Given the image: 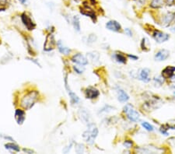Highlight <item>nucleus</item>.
<instances>
[{"label":"nucleus","mask_w":175,"mask_h":154,"mask_svg":"<svg viewBox=\"0 0 175 154\" xmlns=\"http://www.w3.org/2000/svg\"><path fill=\"white\" fill-rule=\"evenodd\" d=\"M38 97H39V94L37 91L33 90L28 92L23 96V97L21 100V107H23V109L30 110L35 104V103L37 102Z\"/></svg>","instance_id":"nucleus-1"},{"label":"nucleus","mask_w":175,"mask_h":154,"mask_svg":"<svg viewBox=\"0 0 175 154\" xmlns=\"http://www.w3.org/2000/svg\"><path fill=\"white\" fill-rule=\"evenodd\" d=\"M98 135V128L95 124L90 123L87 129L83 133V138L88 144L93 145Z\"/></svg>","instance_id":"nucleus-2"},{"label":"nucleus","mask_w":175,"mask_h":154,"mask_svg":"<svg viewBox=\"0 0 175 154\" xmlns=\"http://www.w3.org/2000/svg\"><path fill=\"white\" fill-rule=\"evenodd\" d=\"M124 112L125 113L126 116L131 121H138L139 120V112L136 111V110L134 108L132 104H126L125 107H124Z\"/></svg>","instance_id":"nucleus-3"},{"label":"nucleus","mask_w":175,"mask_h":154,"mask_svg":"<svg viewBox=\"0 0 175 154\" xmlns=\"http://www.w3.org/2000/svg\"><path fill=\"white\" fill-rule=\"evenodd\" d=\"M56 44V41L55 40V36L52 33L47 35L46 39L44 44V50L46 51H50L55 48Z\"/></svg>","instance_id":"nucleus-4"},{"label":"nucleus","mask_w":175,"mask_h":154,"mask_svg":"<svg viewBox=\"0 0 175 154\" xmlns=\"http://www.w3.org/2000/svg\"><path fill=\"white\" fill-rule=\"evenodd\" d=\"M136 151L139 153H161L163 150L153 146H146L137 148Z\"/></svg>","instance_id":"nucleus-5"},{"label":"nucleus","mask_w":175,"mask_h":154,"mask_svg":"<svg viewBox=\"0 0 175 154\" xmlns=\"http://www.w3.org/2000/svg\"><path fill=\"white\" fill-rule=\"evenodd\" d=\"M153 37L154 40L158 43H163V42L167 41V40H169L170 37L167 34L160 31V30H155L153 34Z\"/></svg>","instance_id":"nucleus-6"},{"label":"nucleus","mask_w":175,"mask_h":154,"mask_svg":"<svg viewBox=\"0 0 175 154\" xmlns=\"http://www.w3.org/2000/svg\"><path fill=\"white\" fill-rule=\"evenodd\" d=\"M21 20L28 30H33L35 28V26H36L35 23L30 18V16H28L26 13H23L21 15Z\"/></svg>","instance_id":"nucleus-7"},{"label":"nucleus","mask_w":175,"mask_h":154,"mask_svg":"<svg viewBox=\"0 0 175 154\" xmlns=\"http://www.w3.org/2000/svg\"><path fill=\"white\" fill-rule=\"evenodd\" d=\"M175 18L174 13H167L165 15H163V17L161 18L160 24L163 27H168L170 23H172Z\"/></svg>","instance_id":"nucleus-8"},{"label":"nucleus","mask_w":175,"mask_h":154,"mask_svg":"<svg viewBox=\"0 0 175 154\" xmlns=\"http://www.w3.org/2000/svg\"><path fill=\"white\" fill-rule=\"evenodd\" d=\"M65 86L66 90L68 92V94L69 95L70 100H71V103L72 104H76L79 102V98L78 97V96L75 93H73L71 90H70L69 86V84H68V79H67V76H65Z\"/></svg>","instance_id":"nucleus-9"},{"label":"nucleus","mask_w":175,"mask_h":154,"mask_svg":"<svg viewBox=\"0 0 175 154\" xmlns=\"http://www.w3.org/2000/svg\"><path fill=\"white\" fill-rule=\"evenodd\" d=\"M72 62L74 63H76L79 65H83V66L88 64V59L80 53H78L72 56Z\"/></svg>","instance_id":"nucleus-10"},{"label":"nucleus","mask_w":175,"mask_h":154,"mask_svg":"<svg viewBox=\"0 0 175 154\" xmlns=\"http://www.w3.org/2000/svg\"><path fill=\"white\" fill-rule=\"evenodd\" d=\"M106 28L114 32H118L121 29V24L115 20H110L106 23Z\"/></svg>","instance_id":"nucleus-11"},{"label":"nucleus","mask_w":175,"mask_h":154,"mask_svg":"<svg viewBox=\"0 0 175 154\" xmlns=\"http://www.w3.org/2000/svg\"><path fill=\"white\" fill-rule=\"evenodd\" d=\"M85 95L87 99H95L100 95V92L94 87H89L85 91Z\"/></svg>","instance_id":"nucleus-12"},{"label":"nucleus","mask_w":175,"mask_h":154,"mask_svg":"<svg viewBox=\"0 0 175 154\" xmlns=\"http://www.w3.org/2000/svg\"><path fill=\"white\" fill-rule=\"evenodd\" d=\"M80 13H81L83 15L86 16H89L90 17L93 21H96L97 20V16H96V14L94 13V12L93 11V9H91L88 6L85 5L83 8H82L81 10H80Z\"/></svg>","instance_id":"nucleus-13"},{"label":"nucleus","mask_w":175,"mask_h":154,"mask_svg":"<svg viewBox=\"0 0 175 154\" xmlns=\"http://www.w3.org/2000/svg\"><path fill=\"white\" fill-rule=\"evenodd\" d=\"M169 55H170L169 51L166 50V49H162V50H160V51L155 55V57H154V58H155V60L156 61L160 62V61L166 60V59L169 57Z\"/></svg>","instance_id":"nucleus-14"},{"label":"nucleus","mask_w":175,"mask_h":154,"mask_svg":"<svg viewBox=\"0 0 175 154\" xmlns=\"http://www.w3.org/2000/svg\"><path fill=\"white\" fill-rule=\"evenodd\" d=\"M25 112L22 109H16L15 111V119L18 125H22L25 120Z\"/></svg>","instance_id":"nucleus-15"},{"label":"nucleus","mask_w":175,"mask_h":154,"mask_svg":"<svg viewBox=\"0 0 175 154\" xmlns=\"http://www.w3.org/2000/svg\"><path fill=\"white\" fill-rule=\"evenodd\" d=\"M175 72L174 66H167L162 71V76L164 79H170Z\"/></svg>","instance_id":"nucleus-16"},{"label":"nucleus","mask_w":175,"mask_h":154,"mask_svg":"<svg viewBox=\"0 0 175 154\" xmlns=\"http://www.w3.org/2000/svg\"><path fill=\"white\" fill-rule=\"evenodd\" d=\"M149 74H150V70L149 69H147V68L142 69L139 72L140 79L144 82V83H148V82L150 81Z\"/></svg>","instance_id":"nucleus-17"},{"label":"nucleus","mask_w":175,"mask_h":154,"mask_svg":"<svg viewBox=\"0 0 175 154\" xmlns=\"http://www.w3.org/2000/svg\"><path fill=\"white\" fill-rule=\"evenodd\" d=\"M117 93H118V99L120 102L125 103L129 100V96L122 89H118L117 90Z\"/></svg>","instance_id":"nucleus-18"},{"label":"nucleus","mask_w":175,"mask_h":154,"mask_svg":"<svg viewBox=\"0 0 175 154\" xmlns=\"http://www.w3.org/2000/svg\"><path fill=\"white\" fill-rule=\"evenodd\" d=\"M57 45H58V51H60L62 54L65 55H69V54L70 53L71 50H70L69 48H67L66 46H65V45L62 44V42L61 41H58Z\"/></svg>","instance_id":"nucleus-19"},{"label":"nucleus","mask_w":175,"mask_h":154,"mask_svg":"<svg viewBox=\"0 0 175 154\" xmlns=\"http://www.w3.org/2000/svg\"><path fill=\"white\" fill-rule=\"evenodd\" d=\"M112 57L114 58V60L116 61L117 62L121 63V64H125L126 63V58L125 56L122 53H120V52H117V53H114Z\"/></svg>","instance_id":"nucleus-20"},{"label":"nucleus","mask_w":175,"mask_h":154,"mask_svg":"<svg viewBox=\"0 0 175 154\" xmlns=\"http://www.w3.org/2000/svg\"><path fill=\"white\" fill-rule=\"evenodd\" d=\"M87 57L93 63L98 62L99 59H100V55L97 51H92V52H89L87 53Z\"/></svg>","instance_id":"nucleus-21"},{"label":"nucleus","mask_w":175,"mask_h":154,"mask_svg":"<svg viewBox=\"0 0 175 154\" xmlns=\"http://www.w3.org/2000/svg\"><path fill=\"white\" fill-rule=\"evenodd\" d=\"M79 114L80 115V118L84 123H90V114L85 109H80L79 111Z\"/></svg>","instance_id":"nucleus-22"},{"label":"nucleus","mask_w":175,"mask_h":154,"mask_svg":"<svg viewBox=\"0 0 175 154\" xmlns=\"http://www.w3.org/2000/svg\"><path fill=\"white\" fill-rule=\"evenodd\" d=\"M166 0H152L150 2V7L153 9H159L164 5Z\"/></svg>","instance_id":"nucleus-23"},{"label":"nucleus","mask_w":175,"mask_h":154,"mask_svg":"<svg viewBox=\"0 0 175 154\" xmlns=\"http://www.w3.org/2000/svg\"><path fill=\"white\" fill-rule=\"evenodd\" d=\"M72 25L74 27L75 30H76L77 32L80 31V23H79V19L78 16H74L72 19Z\"/></svg>","instance_id":"nucleus-24"},{"label":"nucleus","mask_w":175,"mask_h":154,"mask_svg":"<svg viewBox=\"0 0 175 154\" xmlns=\"http://www.w3.org/2000/svg\"><path fill=\"white\" fill-rule=\"evenodd\" d=\"M5 147H6V149H9V150H13V151H16V152H19L20 150V147L19 146H17L15 143H7V144L5 145Z\"/></svg>","instance_id":"nucleus-25"},{"label":"nucleus","mask_w":175,"mask_h":154,"mask_svg":"<svg viewBox=\"0 0 175 154\" xmlns=\"http://www.w3.org/2000/svg\"><path fill=\"white\" fill-rule=\"evenodd\" d=\"M141 48L143 51H147L149 50V43L146 38H142V42H141Z\"/></svg>","instance_id":"nucleus-26"},{"label":"nucleus","mask_w":175,"mask_h":154,"mask_svg":"<svg viewBox=\"0 0 175 154\" xmlns=\"http://www.w3.org/2000/svg\"><path fill=\"white\" fill-rule=\"evenodd\" d=\"M97 39V36L95 34H90L88 37H86V41L88 44H91L94 43V42H96Z\"/></svg>","instance_id":"nucleus-27"},{"label":"nucleus","mask_w":175,"mask_h":154,"mask_svg":"<svg viewBox=\"0 0 175 154\" xmlns=\"http://www.w3.org/2000/svg\"><path fill=\"white\" fill-rule=\"evenodd\" d=\"M163 76H156L154 78V85L156 86H160L163 83Z\"/></svg>","instance_id":"nucleus-28"},{"label":"nucleus","mask_w":175,"mask_h":154,"mask_svg":"<svg viewBox=\"0 0 175 154\" xmlns=\"http://www.w3.org/2000/svg\"><path fill=\"white\" fill-rule=\"evenodd\" d=\"M142 125L146 130L149 131V132H152V131L154 130L153 126L152 125H150L149 123H148V122H146V121H143V122H142Z\"/></svg>","instance_id":"nucleus-29"},{"label":"nucleus","mask_w":175,"mask_h":154,"mask_svg":"<svg viewBox=\"0 0 175 154\" xmlns=\"http://www.w3.org/2000/svg\"><path fill=\"white\" fill-rule=\"evenodd\" d=\"M113 109H114V107H111V106H109V105H105L104 107L100 110L99 113H108V112L111 111Z\"/></svg>","instance_id":"nucleus-30"},{"label":"nucleus","mask_w":175,"mask_h":154,"mask_svg":"<svg viewBox=\"0 0 175 154\" xmlns=\"http://www.w3.org/2000/svg\"><path fill=\"white\" fill-rule=\"evenodd\" d=\"M75 149L77 153H83L84 152V146L83 144H76Z\"/></svg>","instance_id":"nucleus-31"},{"label":"nucleus","mask_w":175,"mask_h":154,"mask_svg":"<svg viewBox=\"0 0 175 154\" xmlns=\"http://www.w3.org/2000/svg\"><path fill=\"white\" fill-rule=\"evenodd\" d=\"M73 68H74L75 71H76L77 73H79V74H81V73H83L84 71L83 65H80V66H74Z\"/></svg>","instance_id":"nucleus-32"},{"label":"nucleus","mask_w":175,"mask_h":154,"mask_svg":"<svg viewBox=\"0 0 175 154\" xmlns=\"http://www.w3.org/2000/svg\"><path fill=\"white\" fill-rule=\"evenodd\" d=\"M124 146H125L126 148L130 149V148L132 147L133 142H132V141H130V140H126V141H125V142H124Z\"/></svg>","instance_id":"nucleus-33"},{"label":"nucleus","mask_w":175,"mask_h":154,"mask_svg":"<svg viewBox=\"0 0 175 154\" xmlns=\"http://www.w3.org/2000/svg\"><path fill=\"white\" fill-rule=\"evenodd\" d=\"M125 33L128 35V37H132V30L129 28H125Z\"/></svg>","instance_id":"nucleus-34"},{"label":"nucleus","mask_w":175,"mask_h":154,"mask_svg":"<svg viewBox=\"0 0 175 154\" xmlns=\"http://www.w3.org/2000/svg\"><path fill=\"white\" fill-rule=\"evenodd\" d=\"M168 142H169L172 146L175 147V138H170V139H168Z\"/></svg>","instance_id":"nucleus-35"},{"label":"nucleus","mask_w":175,"mask_h":154,"mask_svg":"<svg viewBox=\"0 0 175 154\" xmlns=\"http://www.w3.org/2000/svg\"><path fill=\"white\" fill-rule=\"evenodd\" d=\"M167 128H164V127H162V128L160 129V132L162 133V134H163V135H168V132L167 131Z\"/></svg>","instance_id":"nucleus-36"},{"label":"nucleus","mask_w":175,"mask_h":154,"mask_svg":"<svg viewBox=\"0 0 175 154\" xmlns=\"http://www.w3.org/2000/svg\"><path fill=\"white\" fill-rule=\"evenodd\" d=\"M128 58H132V60H137L138 58V57L137 56H135V55H130V54H128Z\"/></svg>","instance_id":"nucleus-37"},{"label":"nucleus","mask_w":175,"mask_h":154,"mask_svg":"<svg viewBox=\"0 0 175 154\" xmlns=\"http://www.w3.org/2000/svg\"><path fill=\"white\" fill-rule=\"evenodd\" d=\"M7 4V0H0V6H5Z\"/></svg>","instance_id":"nucleus-38"},{"label":"nucleus","mask_w":175,"mask_h":154,"mask_svg":"<svg viewBox=\"0 0 175 154\" xmlns=\"http://www.w3.org/2000/svg\"><path fill=\"white\" fill-rule=\"evenodd\" d=\"M27 59H29V60L31 61V62H33L35 63L36 65H37L38 66H40V67H41V65L39 64V62H37V61L35 60V59H33V58H27Z\"/></svg>","instance_id":"nucleus-39"},{"label":"nucleus","mask_w":175,"mask_h":154,"mask_svg":"<svg viewBox=\"0 0 175 154\" xmlns=\"http://www.w3.org/2000/svg\"><path fill=\"white\" fill-rule=\"evenodd\" d=\"M166 2L167 3V5H173L174 2V0H166Z\"/></svg>","instance_id":"nucleus-40"},{"label":"nucleus","mask_w":175,"mask_h":154,"mask_svg":"<svg viewBox=\"0 0 175 154\" xmlns=\"http://www.w3.org/2000/svg\"><path fill=\"white\" fill-rule=\"evenodd\" d=\"M23 151L26 152V153H34V151H32V150H30V149H23Z\"/></svg>","instance_id":"nucleus-41"},{"label":"nucleus","mask_w":175,"mask_h":154,"mask_svg":"<svg viewBox=\"0 0 175 154\" xmlns=\"http://www.w3.org/2000/svg\"><path fill=\"white\" fill-rule=\"evenodd\" d=\"M3 137H4L6 139H8V140H9V141H14V140L11 137H9V136H6V135H5V136H3Z\"/></svg>","instance_id":"nucleus-42"},{"label":"nucleus","mask_w":175,"mask_h":154,"mask_svg":"<svg viewBox=\"0 0 175 154\" xmlns=\"http://www.w3.org/2000/svg\"><path fill=\"white\" fill-rule=\"evenodd\" d=\"M138 2H139L140 4H144L145 2H146V0H137Z\"/></svg>","instance_id":"nucleus-43"},{"label":"nucleus","mask_w":175,"mask_h":154,"mask_svg":"<svg viewBox=\"0 0 175 154\" xmlns=\"http://www.w3.org/2000/svg\"><path fill=\"white\" fill-rule=\"evenodd\" d=\"M19 1H20L22 4H25L26 2H27V0H19Z\"/></svg>","instance_id":"nucleus-44"},{"label":"nucleus","mask_w":175,"mask_h":154,"mask_svg":"<svg viewBox=\"0 0 175 154\" xmlns=\"http://www.w3.org/2000/svg\"><path fill=\"white\" fill-rule=\"evenodd\" d=\"M170 30H171V31H173V32H175V27H174L171 28V29H170Z\"/></svg>","instance_id":"nucleus-45"},{"label":"nucleus","mask_w":175,"mask_h":154,"mask_svg":"<svg viewBox=\"0 0 175 154\" xmlns=\"http://www.w3.org/2000/svg\"><path fill=\"white\" fill-rule=\"evenodd\" d=\"M174 94H175V92H174Z\"/></svg>","instance_id":"nucleus-46"}]
</instances>
